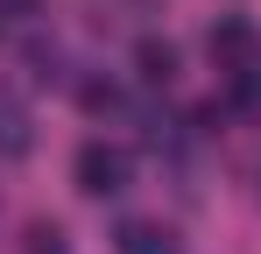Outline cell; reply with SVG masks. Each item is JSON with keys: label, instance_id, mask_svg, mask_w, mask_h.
Here are the masks:
<instances>
[{"label": "cell", "instance_id": "cell-6", "mask_svg": "<svg viewBox=\"0 0 261 254\" xmlns=\"http://www.w3.org/2000/svg\"><path fill=\"white\" fill-rule=\"evenodd\" d=\"M29 254H64V233H57V226H43V219H36V226H29Z\"/></svg>", "mask_w": 261, "mask_h": 254}, {"label": "cell", "instance_id": "cell-4", "mask_svg": "<svg viewBox=\"0 0 261 254\" xmlns=\"http://www.w3.org/2000/svg\"><path fill=\"white\" fill-rule=\"evenodd\" d=\"M134 71H141V85H176V42L141 36L134 42Z\"/></svg>", "mask_w": 261, "mask_h": 254}, {"label": "cell", "instance_id": "cell-1", "mask_svg": "<svg viewBox=\"0 0 261 254\" xmlns=\"http://www.w3.org/2000/svg\"><path fill=\"white\" fill-rule=\"evenodd\" d=\"M205 49H212V64L226 71V78H247V71H261V29L247 21V14H219L212 36H205Z\"/></svg>", "mask_w": 261, "mask_h": 254}, {"label": "cell", "instance_id": "cell-3", "mask_svg": "<svg viewBox=\"0 0 261 254\" xmlns=\"http://www.w3.org/2000/svg\"><path fill=\"white\" fill-rule=\"evenodd\" d=\"M29 148H36V120H29V106L0 92V163H21Z\"/></svg>", "mask_w": 261, "mask_h": 254}, {"label": "cell", "instance_id": "cell-5", "mask_svg": "<svg viewBox=\"0 0 261 254\" xmlns=\"http://www.w3.org/2000/svg\"><path fill=\"white\" fill-rule=\"evenodd\" d=\"M113 247L120 254H176V240L163 233V226H148V219H127V226L113 233Z\"/></svg>", "mask_w": 261, "mask_h": 254}, {"label": "cell", "instance_id": "cell-2", "mask_svg": "<svg viewBox=\"0 0 261 254\" xmlns=\"http://www.w3.org/2000/svg\"><path fill=\"white\" fill-rule=\"evenodd\" d=\"M71 176H78V191H85V198H120V191H127V148L85 141V148H78V163H71Z\"/></svg>", "mask_w": 261, "mask_h": 254}, {"label": "cell", "instance_id": "cell-7", "mask_svg": "<svg viewBox=\"0 0 261 254\" xmlns=\"http://www.w3.org/2000/svg\"><path fill=\"white\" fill-rule=\"evenodd\" d=\"M0 7H7V14H29V7H36V0H0Z\"/></svg>", "mask_w": 261, "mask_h": 254}]
</instances>
